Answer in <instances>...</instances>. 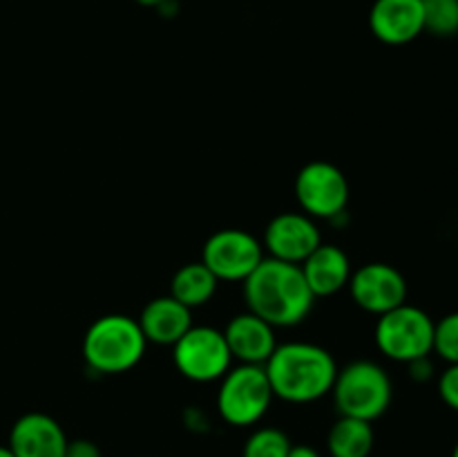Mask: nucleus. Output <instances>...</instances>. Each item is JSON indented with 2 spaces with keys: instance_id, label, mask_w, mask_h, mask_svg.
<instances>
[{
  "instance_id": "nucleus-1",
  "label": "nucleus",
  "mask_w": 458,
  "mask_h": 457,
  "mask_svg": "<svg viewBox=\"0 0 458 457\" xmlns=\"http://www.w3.org/2000/svg\"><path fill=\"white\" fill-rule=\"evenodd\" d=\"M244 298L249 312L273 327L300 325L316 303L300 264L282 263L268 255H264L262 263L244 280Z\"/></svg>"
},
{
  "instance_id": "nucleus-2",
  "label": "nucleus",
  "mask_w": 458,
  "mask_h": 457,
  "mask_svg": "<svg viewBox=\"0 0 458 457\" xmlns=\"http://www.w3.org/2000/svg\"><path fill=\"white\" fill-rule=\"evenodd\" d=\"M264 372L273 397L286 403H311L331 394L338 366L329 349L316 343H282L273 349Z\"/></svg>"
},
{
  "instance_id": "nucleus-3",
  "label": "nucleus",
  "mask_w": 458,
  "mask_h": 457,
  "mask_svg": "<svg viewBox=\"0 0 458 457\" xmlns=\"http://www.w3.org/2000/svg\"><path fill=\"white\" fill-rule=\"evenodd\" d=\"M148 341L137 318L125 314H106L88 327L83 339V358L94 372L123 375L143 358Z\"/></svg>"
},
{
  "instance_id": "nucleus-4",
  "label": "nucleus",
  "mask_w": 458,
  "mask_h": 457,
  "mask_svg": "<svg viewBox=\"0 0 458 457\" xmlns=\"http://www.w3.org/2000/svg\"><path fill=\"white\" fill-rule=\"evenodd\" d=\"M331 394L340 417L374 424L392 406L394 385L383 366L374 361H353L338 370Z\"/></svg>"
},
{
  "instance_id": "nucleus-5",
  "label": "nucleus",
  "mask_w": 458,
  "mask_h": 457,
  "mask_svg": "<svg viewBox=\"0 0 458 457\" xmlns=\"http://www.w3.org/2000/svg\"><path fill=\"white\" fill-rule=\"evenodd\" d=\"M219 381L222 384L217 390V412L228 426L235 428L258 424L276 399L264 366L240 363Z\"/></svg>"
},
{
  "instance_id": "nucleus-6",
  "label": "nucleus",
  "mask_w": 458,
  "mask_h": 457,
  "mask_svg": "<svg viewBox=\"0 0 458 457\" xmlns=\"http://www.w3.org/2000/svg\"><path fill=\"white\" fill-rule=\"evenodd\" d=\"M376 345L387 358L411 363L434 352V321L416 305H398L380 314L376 323Z\"/></svg>"
},
{
  "instance_id": "nucleus-7",
  "label": "nucleus",
  "mask_w": 458,
  "mask_h": 457,
  "mask_svg": "<svg viewBox=\"0 0 458 457\" xmlns=\"http://www.w3.org/2000/svg\"><path fill=\"white\" fill-rule=\"evenodd\" d=\"M174 367L195 384L219 381L231 370V349L224 332L206 325H192L177 343L173 345Z\"/></svg>"
},
{
  "instance_id": "nucleus-8",
  "label": "nucleus",
  "mask_w": 458,
  "mask_h": 457,
  "mask_svg": "<svg viewBox=\"0 0 458 457\" xmlns=\"http://www.w3.org/2000/svg\"><path fill=\"white\" fill-rule=\"evenodd\" d=\"M295 200L313 220H335L349 204V182L331 161H309L295 177Z\"/></svg>"
},
{
  "instance_id": "nucleus-9",
  "label": "nucleus",
  "mask_w": 458,
  "mask_h": 457,
  "mask_svg": "<svg viewBox=\"0 0 458 457\" xmlns=\"http://www.w3.org/2000/svg\"><path fill=\"white\" fill-rule=\"evenodd\" d=\"M262 260V242L244 228H222L201 249V263L219 282H244Z\"/></svg>"
},
{
  "instance_id": "nucleus-10",
  "label": "nucleus",
  "mask_w": 458,
  "mask_h": 457,
  "mask_svg": "<svg viewBox=\"0 0 458 457\" xmlns=\"http://www.w3.org/2000/svg\"><path fill=\"white\" fill-rule=\"evenodd\" d=\"M347 287L352 291L353 303L376 316L407 303L405 276L387 263L362 264L352 273Z\"/></svg>"
},
{
  "instance_id": "nucleus-11",
  "label": "nucleus",
  "mask_w": 458,
  "mask_h": 457,
  "mask_svg": "<svg viewBox=\"0 0 458 457\" xmlns=\"http://www.w3.org/2000/svg\"><path fill=\"white\" fill-rule=\"evenodd\" d=\"M320 245V228L307 213H280L264 228V251L282 263L302 264Z\"/></svg>"
},
{
  "instance_id": "nucleus-12",
  "label": "nucleus",
  "mask_w": 458,
  "mask_h": 457,
  "mask_svg": "<svg viewBox=\"0 0 458 457\" xmlns=\"http://www.w3.org/2000/svg\"><path fill=\"white\" fill-rule=\"evenodd\" d=\"M67 435L54 417L27 412L9 430V451L13 457H65Z\"/></svg>"
},
{
  "instance_id": "nucleus-13",
  "label": "nucleus",
  "mask_w": 458,
  "mask_h": 457,
  "mask_svg": "<svg viewBox=\"0 0 458 457\" xmlns=\"http://www.w3.org/2000/svg\"><path fill=\"white\" fill-rule=\"evenodd\" d=\"M371 34L385 45H407L425 31L423 0H376L369 12Z\"/></svg>"
},
{
  "instance_id": "nucleus-14",
  "label": "nucleus",
  "mask_w": 458,
  "mask_h": 457,
  "mask_svg": "<svg viewBox=\"0 0 458 457\" xmlns=\"http://www.w3.org/2000/svg\"><path fill=\"white\" fill-rule=\"evenodd\" d=\"M224 339L231 349L233 361L249 363V366H264L277 348L276 327L255 316L253 312L233 316L224 327Z\"/></svg>"
},
{
  "instance_id": "nucleus-15",
  "label": "nucleus",
  "mask_w": 458,
  "mask_h": 457,
  "mask_svg": "<svg viewBox=\"0 0 458 457\" xmlns=\"http://www.w3.org/2000/svg\"><path fill=\"white\" fill-rule=\"evenodd\" d=\"M148 343L174 345L192 327V309L173 296L152 298L137 318Z\"/></svg>"
},
{
  "instance_id": "nucleus-16",
  "label": "nucleus",
  "mask_w": 458,
  "mask_h": 457,
  "mask_svg": "<svg viewBox=\"0 0 458 457\" xmlns=\"http://www.w3.org/2000/svg\"><path fill=\"white\" fill-rule=\"evenodd\" d=\"M309 289L316 298L338 294L349 285L353 269L349 255L335 245H320L302 264H300Z\"/></svg>"
},
{
  "instance_id": "nucleus-17",
  "label": "nucleus",
  "mask_w": 458,
  "mask_h": 457,
  "mask_svg": "<svg viewBox=\"0 0 458 457\" xmlns=\"http://www.w3.org/2000/svg\"><path fill=\"white\" fill-rule=\"evenodd\" d=\"M217 285V278L199 260V263L183 264L174 272L173 280H170V296L186 305L188 309H195L213 298Z\"/></svg>"
},
{
  "instance_id": "nucleus-18",
  "label": "nucleus",
  "mask_w": 458,
  "mask_h": 457,
  "mask_svg": "<svg viewBox=\"0 0 458 457\" xmlns=\"http://www.w3.org/2000/svg\"><path fill=\"white\" fill-rule=\"evenodd\" d=\"M374 428L369 421L340 417L327 435L331 457H369L374 451Z\"/></svg>"
},
{
  "instance_id": "nucleus-19",
  "label": "nucleus",
  "mask_w": 458,
  "mask_h": 457,
  "mask_svg": "<svg viewBox=\"0 0 458 457\" xmlns=\"http://www.w3.org/2000/svg\"><path fill=\"white\" fill-rule=\"evenodd\" d=\"M291 439L280 428H258L244 444L242 457H286L289 455Z\"/></svg>"
},
{
  "instance_id": "nucleus-20",
  "label": "nucleus",
  "mask_w": 458,
  "mask_h": 457,
  "mask_svg": "<svg viewBox=\"0 0 458 457\" xmlns=\"http://www.w3.org/2000/svg\"><path fill=\"white\" fill-rule=\"evenodd\" d=\"M425 31L434 36L458 34V0H423Z\"/></svg>"
},
{
  "instance_id": "nucleus-21",
  "label": "nucleus",
  "mask_w": 458,
  "mask_h": 457,
  "mask_svg": "<svg viewBox=\"0 0 458 457\" xmlns=\"http://www.w3.org/2000/svg\"><path fill=\"white\" fill-rule=\"evenodd\" d=\"M434 352L452 366L458 363V312L447 314L434 323Z\"/></svg>"
},
{
  "instance_id": "nucleus-22",
  "label": "nucleus",
  "mask_w": 458,
  "mask_h": 457,
  "mask_svg": "<svg viewBox=\"0 0 458 457\" xmlns=\"http://www.w3.org/2000/svg\"><path fill=\"white\" fill-rule=\"evenodd\" d=\"M438 394L447 408L458 412V363L447 366L438 376Z\"/></svg>"
},
{
  "instance_id": "nucleus-23",
  "label": "nucleus",
  "mask_w": 458,
  "mask_h": 457,
  "mask_svg": "<svg viewBox=\"0 0 458 457\" xmlns=\"http://www.w3.org/2000/svg\"><path fill=\"white\" fill-rule=\"evenodd\" d=\"M65 457H103V453L89 439H72V442H67Z\"/></svg>"
},
{
  "instance_id": "nucleus-24",
  "label": "nucleus",
  "mask_w": 458,
  "mask_h": 457,
  "mask_svg": "<svg viewBox=\"0 0 458 457\" xmlns=\"http://www.w3.org/2000/svg\"><path fill=\"white\" fill-rule=\"evenodd\" d=\"M411 370V376H414L416 381H428L429 376H432V363H429V357L425 358H419V361H411L407 363Z\"/></svg>"
},
{
  "instance_id": "nucleus-25",
  "label": "nucleus",
  "mask_w": 458,
  "mask_h": 457,
  "mask_svg": "<svg viewBox=\"0 0 458 457\" xmlns=\"http://www.w3.org/2000/svg\"><path fill=\"white\" fill-rule=\"evenodd\" d=\"M286 457H320V453L313 446H309V444H291Z\"/></svg>"
},
{
  "instance_id": "nucleus-26",
  "label": "nucleus",
  "mask_w": 458,
  "mask_h": 457,
  "mask_svg": "<svg viewBox=\"0 0 458 457\" xmlns=\"http://www.w3.org/2000/svg\"><path fill=\"white\" fill-rule=\"evenodd\" d=\"M139 4H146V7H161L165 0H137Z\"/></svg>"
},
{
  "instance_id": "nucleus-27",
  "label": "nucleus",
  "mask_w": 458,
  "mask_h": 457,
  "mask_svg": "<svg viewBox=\"0 0 458 457\" xmlns=\"http://www.w3.org/2000/svg\"><path fill=\"white\" fill-rule=\"evenodd\" d=\"M0 457H13V453L9 451V446H0Z\"/></svg>"
},
{
  "instance_id": "nucleus-28",
  "label": "nucleus",
  "mask_w": 458,
  "mask_h": 457,
  "mask_svg": "<svg viewBox=\"0 0 458 457\" xmlns=\"http://www.w3.org/2000/svg\"><path fill=\"white\" fill-rule=\"evenodd\" d=\"M452 457H458V442H456V446H454V451H452Z\"/></svg>"
}]
</instances>
